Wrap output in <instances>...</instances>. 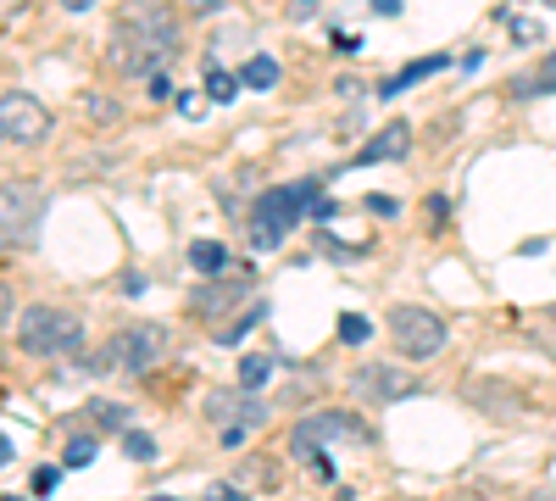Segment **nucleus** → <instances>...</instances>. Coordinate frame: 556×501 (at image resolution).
Returning <instances> with one entry per match:
<instances>
[{
    "label": "nucleus",
    "instance_id": "24",
    "mask_svg": "<svg viewBox=\"0 0 556 501\" xmlns=\"http://www.w3.org/2000/svg\"><path fill=\"white\" fill-rule=\"evenodd\" d=\"M513 39H518V45H540V23H529V17H513Z\"/></svg>",
    "mask_w": 556,
    "mask_h": 501
},
{
    "label": "nucleus",
    "instance_id": "17",
    "mask_svg": "<svg viewBox=\"0 0 556 501\" xmlns=\"http://www.w3.org/2000/svg\"><path fill=\"white\" fill-rule=\"evenodd\" d=\"M262 317H267V301H256V306H251V312H240V317H235V324H228V329H217V340H223V346H235V340H240L245 329H256V324H262Z\"/></svg>",
    "mask_w": 556,
    "mask_h": 501
},
{
    "label": "nucleus",
    "instance_id": "26",
    "mask_svg": "<svg viewBox=\"0 0 556 501\" xmlns=\"http://www.w3.org/2000/svg\"><path fill=\"white\" fill-rule=\"evenodd\" d=\"M184 7H190V12H195V17H212V12H217V7H223V0H184Z\"/></svg>",
    "mask_w": 556,
    "mask_h": 501
},
{
    "label": "nucleus",
    "instance_id": "13",
    "mask_svg": "<svg viewBox=\"0 0 556 501\" xmlns=\"http://www.w3.org/2000/svg\"><path fill=\"white\" fill-rule=\"evenodd\" d=\"M228 262H235V256H228V246H217V240H195V246H190V267H195V273H212V279H223Z\"/></svg>",
    "mask_w": 556,
    "mask_h": 501
},
{
    "label": "nucleus",
    "instance_id": "25",
    "mask_svg": "<svg viewBox=\"0 0 556 501\" xmlns=\"http://www.w3.org/2000/svg\"><path fill=\"white\" fill-rule=\"evenodd\" d=\"M534 89H540V96H551V89H556V51L545 57V67H540V78H534Z\"/></svg>",
    "mask_w": 556,
    "mask_h": 501
},
{
    "label": "nucleus",
    "instance_id": "18",
    "mask_svg": "<svg viewBox=\"0 0 556 501\" xmlns=\"http://www.w3.org/2000/svg\"><path fill=\"white\" fill-rule=\"evenodd\" d=\"M267 379H273V356H245L240 362V385L245 390H262Z\"/></svg>",
    "mask_w": 556,
    "mask_h": 501
},
{
    "label": "nucleus",
    "instance_id": "32",
    "mask_svg": "<svg viewBox=\"0 0 556 501\" xmlns=\"http://www.w3.org/2000/svg\"><path fill=\"white\" fill-rule=\"evenodd\" d=\"M540 7H551V12H556V0H540Z\"/></svg>",
    "mask_w": 556,
    "mask_h": 501
},
{
    "label": "nucleus",
    "instance_id": "2",
    "mask_svg": "<svg viewBox=\"0 0 556 501\" xmlns=\"http://www.w3.org/2000/svg\"><path fill=\"white\" fill-rule=\"evenodd\" d=\"M367 440H374V429L356 413H334V406H323V413H312L290 429V451L301 463H317V474H334L329 446H367Z\"/></svg>",
    "mask_w": 556,
    "mask_h": 501
},
{
    "label": "nucleus",
    "instance_id": "8",
    "mask_svg": "<svg viewBox=\"0 0 556 501\" xmlns=\"http://www.w3.org/2000/svg\"><path fill=\"white\" fill-rule=\"evenodd\" d=\"M45 134H51V112L28 89H7L0 96V146H39Z\"/></svg>",
    "mask_w": 556,
    "mask_h": 501
},
{
    "label": "nucleus",
    "instance_id": "5",
    "mask_svg": "<svg viewBox=\"0 0 556 501\" xmlns=\"http://www.w3.org/2000/svg\"><path fill=\"white\" fill-rule=\"evenodd\" d=\"M17 346L23 351H34V356H73L78 346H84V324L73 312H62V306H28L23 317H17Z\"/></svg>",
    "mask_w": 556,
    "mask_h": 501
},
{
    "label": "nucleus",
    "instance_id": "28",
    "mask_svg": "<svg viewBox=\"0 0 556 501\" xmlns=\"http://www.w3.org/2000/svg\"><path fill=\"white\" fill-rule=\"evenodd\" d=\"M367 206H374L379 217H395V201H390V196H374V201H367Z\"/></svg>",
    "mask_w": 556,
    "mask_h": 501
},
{
    "label": "nucleus",
    "instance_id": "9",
    "mask_svg": "<svg viewBox=\"0 0 556 501\" xmlns=\"http://www.w3.org/2000/svg\"><path fill=\"white\" fill-rule=\"evenodd\" d=\"M390 335H395V346L412 362H424V356H434L445 346V317H434L429 306H395L390 312Z\"/></svg>",
    "mask_w": 556,
    "mask_h": 501
},
{
    "label": "nucleus",
    "instance_id": "14",
    "mask_svg": "<svg viewBox=\"0 0 556 501\" xmlns=\"http://www.w3.org/2000/svg\"><path fill=\"white\" fill-rule=\"evenodd\" d=\"M362 390H379V396H406V390H417V379H406V374H395V368H367V374H362Z\"/></svg>",
    "mask_w": 556,
    "mask_h": 501
},
{
    "label": "nucleus",
    "instance_id": "31",
    "mask_svg": "<svg viewBox=\"0 0 556 501\" xmlns=\"http://www.w3.org/2000/svg\"><path fill=\"white\" fill-rule=\"evenodd\" d=\"M0 463H12V440L7 435H0Z\"/></svg>",
    "mask_w": 556,
    "mask_h": 501
},
{
    "label": "nucleus",
    "instance_id": "10",
    "mask_svg": "<svg viewBox=\"0 0 556 501\" xmlns=\"http://www.w3.org/2000/svg\"><path fill=\"white\" fill-rule=\"evenodd\" d=\"M451 67V57L440 51V57H424V62H412V67H401L395 78H384L379 84V101H395L401 89H412V84H424V78H434V73H445Z\"/></svg>",
    "mask_w": 556,
    "mask_h": 501
},
{
    "label": "nucleus",
    "instance_id": "3",
    "mask_svg": "<svg viewBox=\"0 0 556 501\" xmlns=\"http://www.w3.org/2000/svg\"><path fill=\"white\" fill-rule=\"evenodd\" d=\"M317 190H323V178H301V185H278L256 201L251 212V246L256 251H273V246H285V235L301 223L306 206H317Z\"/></svg>",
    "mask_w": 556,
    "mask_h": 501
},
{
    "label": "nucleus",
    "instance_id": "21",
    "mask_svg": "<svg viewBox=\"0 0 556 501\" xmlns=\"http://www.w3.org/2000/svg\"><path fill=\"white\" fill-rule=\"evenodd\" d=\"M367 335H374V324H367L362 312H345V317H340V340H345V346H362Z\"/></svg>",
    "mask_w": 556,
    "mask_h": 501
},
{
    "label": "nucleus",
    "instance_id": "29",
    "mask_svg": "<svg viewBox=\"0 0 556 501\" xmlns=\"http://www.w3.org/2000/svg\"><path fill=\"white\" fill-rule=\"evenodd\" d=\"M374 12H379V17H395V12H401V0H374Z\"/></svg>",
    "mask_w": 556,
    "mask_h": 501
},
{
    "label": "nucleus",
    "instance_id": "22",
    "mask_svg": "<svg viewBox=\"0 0 556 501\" xmlns=\"http://www.w3.org/2000/svg\"><path fill=\"white\" fill-rule=\"evenodd\" d=\"M89 418L106 424V429H123V424H128V413H123L117 401H89Z\"/></svg>",
    "mask_w": 556,
    "mask_h": 501
},
{
    "label": "nucleus",
    "instance_id": "11",
    "mask_svg": "<svg viewBox=\"0 0 556 501\" xmlns=\"http://www.w3.org/2000/svg\"><path fill=\"white\" fill-rule=\"evenodd\" d=\"M406 146H412V128H406V123H390V128H379L374 146L356 151V162H362V167H367V162H395V156H406Z\"/></svg>",
    "mask_w": 556,
    "mask_h": 501
},
{
    "label": "nucleus",
    "instance_id": "1",
    "mask_svg": "<svg viewBox=\"0 0 556 501\" xmlns=\"http://www.w3.org/2000/svg\"><path fill=\"white\" fill-rule=\"evenodd\" d=\"M112 67L123 78H151L167 57H178V12L167 0H128L112 34Z\"/></svg>",
    "mask_w": 556,
    "mask_h": 501
},
{
    "label": "nucleus",
    "instance_id": "30",
    "mask_svg": "<svg viewBox=\"0 0 556 501\" xmlns=\"http://www.w3.org/2000/svg\"><path fill=\"white\" fill-rule=\"evenodd\" d=\"M62 7H67V12H84V7H96V0H62Z\"/></svg>",
    "mask_w": 556,
    "mask_h": 501
},
{
    "label": "nucleus",
    "instance_id": "12",
    "mask_svg": "<svg viewBox=\"0 0 556 501\" xmlns=\"http://www.w3.org/2000/svg\"><path fill=\"white\" fill-rule=\"evenodd\" d=\"M245 290H251V279H235V285H212V290H201V296H195V312H206V317H212V312H228V306H235Z\"/></svg>",
    "mask_w": 556,
    "mask_h": 501
},
{
    "label": "nucleus",
    "instance_id": "20",
    "mask_svg": "<svg viewBox=\"0 0 556 501\" xmlns=\"http://www.w3.org/2000/svg\"><path fill=\"white\" fill-rule=\"evenodd\" d=\"M67 468H84V463H96V435H73L67 440V458H62Z\"/></svg>",
    "mask_w": 556,
    "mask_h": 501
},
{
    "label": "nucleus",
    "instance_id": "27",
    "mask_svg": "<svg viewBox=\"0 0 556 501\" xmlns=\"http://www.w3.org/2000/svg\"><path fill=\"white\" fill-rule=\"evenodd\" d=\"M7 317H12V285L0 279V324H7Z\"/></svg>",
    "mask_w": 556,
    "mask_h": 501
},
{
    "label": "nucleus",
    "instance_id": "23",
    "mask_svg": "<svg viewBox=\"0 0 556 501\" xmlns=\"http://www.w3.org/2000/svg\"><path fill=\"white\" fill-rule=\"evenodd\" d=\"M56 479H62V468H34V496H51Z\"/></svg>",
    "mask_w": 556,
    "mask_h": 501
},
{
    "label": "nucleus",
    "instance_id": "16",
    "mask_svg": "<svg viewBox=\"0 0 556 501\" xmlns=\"http://www.w3.org/2000/svg\"><path fill=\"white\" fill-rule=\"evenodd\" d=\"M240 78H245V89H273V84H278V62H273V57H251V62L240 67Z\"/></svg>",
    "mask_w": 556,
    "mask_h": 501
},
{
    "label": "nucleus",
    "instance_id": "15",
    "mask_svg": "<svg viewBox=\"0 0 556 501\" xmlns=\"http://www.w3.org/2000/svg\"><path fill=\"white\" fill-rule=\"evenodd\" d=\"M240 84H245L240 73H223V67H212V73H206V96H212L217 107H228V101L240 96Z\"/></svg>",
    "mask_w": 556,
    "mask_h": 501
},
{
    "label": "nucleus",
    "instance_id": "19",
    "mask_svg": "<svg viewBox=\"0 0 556 501\" xmlns=\"http://www.w3.org/2000/svg\"><path fill=\"white\" fill-rule=\"evenodd\" d=\"M123 451H128L134 463H156V440H151L146 429H128V435H123Z\"/></svg>",
    "mask_w": 556,
    "mask_h": 501
},
{
    "label": "nucleus",
    "instance_id": "7",
    "mask_svg": "<svg viewBox=\"0 0 556 501\" xmlns=\"http://www.w3.org/2000/svg\"><path fill=\"white\" fill-rule=\"evenodd\" d=\"M206 418L223 429V446H240L251 429H262L267 424V401L256 396V390H217V396H206Z\"/></svg>",
    "mask_w": 556,
    "mask_h": 501
},
{
    "label": "nucleus",
    "instance_id": "4",
    "mask_svg": "<svg viewBox=\"0 0 556 501\" xmlns=\"http://www.w3.org/2000/svg\"><path fill=\"white\" fill-rule=\"evenodd\" d=\"M45 217V190L34 178H0V251H28Z\"/></svg>",
    "mask_w": 556,
    "mask_h": 501
},
{
    "label": "nucleus",
    "instance_id": "6",
    "mask_svg": "<svg viewBox=\"0 0 556 501\" xmlns=\"http://www.w3.org/2000/svg\"><path fill=\"white\" fill-rule=\"evenodd\" d=\"M162 351H167V335H162L156 324H134V329H123L117 340H106V346L96 351V362H89V368H96V374H112V368L151 374L156 362H162Z\"/></svg>",
    "mask_w": 556,
    "mask_h": 501
}]
</instances>
